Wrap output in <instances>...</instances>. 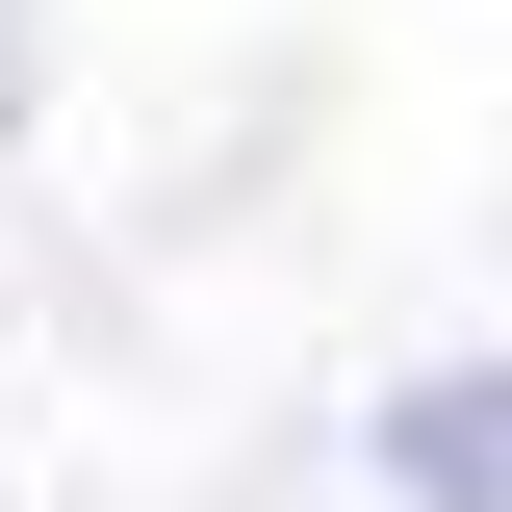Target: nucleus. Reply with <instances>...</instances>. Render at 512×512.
Here are the masks:
<instances>
[{
  "instance_id": "nucleus-1",
  "label": "nucleus",
  "mask_w": 512,
  "mask_h": 512,
  "mask_svg": "<svg viewBox=\"0 0 512 512\" xmlns=\"http://www.w3.org/2000/svg\"><path fill=\"white\" fill-rule=\"evenodd\" d=\"M384 512H512V359H436V384H384L359 410Z\"/></svg>"
},
{
  "instance_id": "nucleus-2",
  "label": "nucleus",
  "mask_w": 512,
  "mask_h": 512,
  "mask_svg": "<svg viewBox=\"0 0 512 512\" xmlns=\"http://www.w3.org/2000/svg\"><path fill=\"white\" fill-rule=\"evenodd\" d=\"M26 103H52V26H26V0H0V128H26Z\"/></svg>"
}]
</instances>
